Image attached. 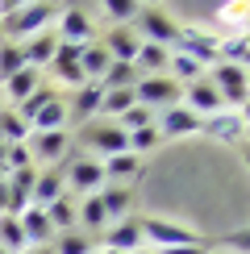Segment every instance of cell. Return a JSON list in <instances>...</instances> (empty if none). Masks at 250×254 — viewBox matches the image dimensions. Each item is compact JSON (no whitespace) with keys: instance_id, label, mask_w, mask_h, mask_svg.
<instances>
[{"instance_id":"1","label":"cell","mask_w":250,"mask_h":254,"mask_svg":"<svg viewBox=\"0 0 250 254\" xmlns=\"http://www.w3.org/2000/svg\"><path fill=\"white\" fill-rule=\"evenodd\" d=\"M55 17H59V8H55V4H21L13 17L0 21V29H4V38H8V42H17V46H21V42L46 34Z\"/></svg>"},{"instance_id":"2","label":"cell","mask_w":250,"mask_h":254,"mask_svg":"<svg viewBox=\"0 0 250 254\" xmlns=\"http://www.w3.org/2000/svg\"><path fill=\"white\" fill-rule=\"evenodd\" d=\"M129 29H138V42H154L163 50H175V42H180V21H171L163 8H138Z\"/></svg>"},{"instance_id":"3","label":"cell","mask_w":250,"mask_h":254,"mask_svg":"<svg viewBox=\"0 0 250 254\" xmlns=\"http://www.w3.org/2000/svg\"><path fill=\"white\" fill-rule=\"evenodd\" d=\"M138 225H142V242L150 250H175V246H196L200 242L192 229L175 225V221H163V217H138Z\"/></svg>"},{"instance_id":"4","label":"cell","mask_w":250,"mask_h":254,"mask_svg":"<svg viewBox=\"0 0 250 254\" xmlns=\"http://www.w3.org/2000/svg\"><path fill=\"white\" fill-rule=\"evenodd\" d=\"M217 88V96H221V104L229 113H246V88H250V79H246V67H229V63H217L213 67V79H208Z\"/></svg>"},{"instance_id":"5","label":"cell","mask_w":250,"mask_h":254,"mask_svg":"<svg viewBox=\"0 0 250 254\" xmlns=\"http://www.w3.org/2000/svg\"><path fill=\"white\" fill-rule=\"evenodd\" d=\"M180 83H175L171 75H142L138 83H133V100L142 104V109H171V104H180Z\"/></svg>"},{"instance_id":"6","label":"cell","mask_w":250,"mask_h":254,"mask_svg":"<svg viewBox=\"0 0 250 254\" xmlns=\"http://www.w3.org/2000/svg\"><path fill=\"white\" fill-rule=\"evenodd\" d=\"M83 146L96 150V154H104V158L129 154V137H125V129L117 121H88L83 125Z\"/></svg>"},{"instance_id":"7","label":"cell","mask_w":250,"mask_h":254,"mask_svg":"<svg viewBox=\"0 0 250 254\" xmlns=\"http://www.w3.org/2000/svg\"><path fill=\"white\" fill-rule=\"evenodd\" d=\"M62 184H67L71 192L92 196L96 188H104V167H100V158H92V154H75L67 167H62Z\"/></svg>"},{"instance_id":"8","label":"cell","mask_w":250,"mask_h":254,"mask_svg":"<svg viewBox=\"0 0 250 254\" xmlns=\"http://www.w3.org/2000/svg\"><path fill=\"white\" fill-rule=\"evenodd\" d=\"M100 250H117V254H138V250H146L138 217H125V221H117V225H109V229L100 234Z\"/></svg>"},{"instance_id":"9","label":"cell","mask_w":250,"mask_h":254,"mask_svg":"<svg viewBox=\"0 0 250 254\" xmlns=\"http://www.w3.org/2000/svg\"><path fill=\"white\" fill-rule=\"evenodd\" d=\"M217 46H221V38H213V34H204V29H196V25H180V42H175V50L188 59H196L204 67V63H217Z\"/></svg>"},{"instance_id":"10","label":"cell","mask_w":250,"mask_h":254,"mask_svg":"<svg viewBox=\"0 0 250 254\" xmlns=\"http://www.w3.org/2000/svg\"><path fill=\"white\" fill-rule=\"evenodd\" d=\"M59 29H55V38L59 42H71V46H88V42H96V29H92V21L88 13H83L79 4H71V8H59Z\"/></svg>"},{"instance_id":"11","label":"cell","mask_w":250,"mask_h":254,"mask_svg":"<svg viewBox=\"0 0 250 254\" xmlns=\"http://www.w3.org/2000/svg\"><path fill=\"white\" fill-rule=\"evenodd\" d=\"M100 96H104L100 83H83V88H75V92H71V100H62V104H67V125H71V121H79V125L96 121Z\"/></svg>"},{"instance_id":"12","label":"cell","mask_w":250,"mask_h":254,"mask_svg":"<svg viewBox=\"0 0 250 254\" xmlns=\"http://www.w3.org/2000/svg\"><path fill=\"white\" fill-rule=\"evenodd\" d=\"M154 129L159 137H184V133H200V117L188 113L184 104H171V109L154 113Z\"/></svg>"},{"instance_id":"13","label":"cell","mask_w":250,"mask_h":254,"mask_svg":"<svg viewBox=\"0 0 250 254\" xmlns=\"http://www.w3.org/2000/svg\"><path fill=\"white\" fill-rule=\"evenodd\" d=\"M200 133L208 137H217V142H242V133H246V113H213V117H200Z\"/></svg>"},{"instance_id":"14","label":"cell","mask_w":250,"mask_h":254,"mask_svg":"<svg viewBox=\"0 0 250 254\" xmlns=\"http://www.w3.org/2000/svg\"><path fill=\"white\" fill-rule=\"evenodd\" d=\"M67 146H71V133L67 129H55V133H29L25 137V150L34 163H55V158L67 154Z\"/></svg>"},{"instance_id":"15","label":"cell","mask_w":250,"mask_h":254,"mask_svg":"<svg viewBox=\"0 0 250 254\" xmlns=\"http://www.w3.org/2000/svg\"><path fill=\"white\" fill-rule=\"evenodd\" d=\"M79 50L83 46H71V42H59V50H55V59H50V71H55V79H62L71 92L83 88V71H79Z\"/></svg>"},{"instance_id":"16","label":"cell","mask_w":250,"mask_h":254,"mask_svg":"<svg viewBox=\"0 0 250 254\" xmlns=\"http://www.w3.org/2000/svg\"><path fill=\"white\" fill-rule=\"evenodd\" d=\"M184 109L196 113V117H213V113H221L225 104H221V96H217V88L208 79H196V83L184 88Z\"/></svg>"},{"instance_id":"17","label":"cell","mask_w":250,"mask_h":254,"mask_svg":"<svg viewBox=\"0 0 250 254\" xmlns=\"http://www.w3.org/2000/svg\"><path fill=\"white\" fill-rule=\"evenodd\" d=\"M104 46V55H109L113 63H133V55H138V34H133L129 25H113L104 38H96Z\"/></svg>"},{"instance_id":"18","label":"cell","mask_w":250,"mask_h":254,"mask_svg":"<svg viewBox=\"0 0 250 254\" xmlns=\"http://www.w3.org/2000/svg\"><path fill=\"white\" fill-rule=\"evenodd\" d=\"M17 225H21V234H25V246H50V242H55V229H50V221H46V208L29 204L25 213H17Z\"/></svg>"},{"instance_id":"19","label":"cell","mask_w":250,"mask_h":254,"mask_svg":"<svg viewBox=\"0 0 250 254\" xmlns=\"http://www.w3.org/2000/svg\"><path fill=\"white\" fill-rule=\"evenodd\" d=\"M59 196H67V184H62V167H50V171H42V175L34 179L29 204H34V208H46V204H55Z\"/></svg>"},{"instance_id":"20","label":"cell","mask_w":250,"mask_h":254,"mask_svg":"<svg viewBox=\"0 0 250 254\" xmlns=\"http://www.w3.org/2000/svg\"><path fill=\"white\" fill-rule=\"evenodd\" d=\"M55 50H59V38L50 34V29H46V34H38V38H29V42H21V59H25V67H34V71L50 67Z\"/></svg>"},{"instance_id":"21","label":"cell","mask_w":250,"mask_h":254,"mask_svg":"<svg viewBox=\"0 0 250 254\" xmlns=\"http://www.w3.org/2000/svg\"><path fill=\"white\" fill-rule=\"evenodd\" d=\"M96 196H100V204H104V213H109V221H125V217H129V204H133V188L104 184Z\"/></svg>"},{"instance_id":"22","label":"cell","mask_w":250,"mask_h":254,"mask_svg":"<svg viewBox=\"0 0 250 254\" xmlns=\"http://www.w3.org/2000/svg\"><path fill=\"white\" fill-rule=\"evenodd\" d=\"M75 225H83L88 234H104V229H109V213H104L96 192L83 196V204H75Z\"/></svg>"},{"instance_id":"23","label":"cell","mask_w":250,"mask_h":254,"mask_svg":"<svg viewBox=\"0 0 250 254\" xmlns=\"http://www.w3.org/2000/svg\"><path fill=\"white\" fill-rule=\"evenodd\" d=\"M100 167H104V184H117V188H125V179H133V175L142 171L138 154H113V158H100Z\"/></svg>"},{"instance_id":"24","label":"cell","mask_w":250,"mask_h":254,"mask_svg":"<svg viewBox=\"0 0 250 254\" xmlns=\"http://www.w3.org/2000/svg\"><path fill=\"white\" fill-rule=\"evenodd\" d=\"M109 55H104V46L100 42H88V46L79 50V71H83V79L88 83H100L104 79V71H109Z\"/></svg>"},{"instance_id":"25","label":"cell","mask_w":250,"mask_h":254,"mask_svg":"<svg viewBox=\"0 0 250 254\" xmlns=\"http://www.w3.org/2000/svg\"><path fill=\"white\" fill-rule=\"evenodd\" d=\"M55 129H67V104H62V96H55L29 121V133H55Z\"/></svg>"},{"instance_id":"26","label":"cell","mask_w":250,"mask_h":254,"mask_svg":"<svg viewBox=\"0 0 250 254\" xmlns=\"http://www.w3.org/2000/svg\"><path fill=\"white\" fill-rule=\"evenodd\" d=\"M55 96H59V88H50V83H38V88H34V92H29V96H25V100H21V104H17V109H13V113H17V117H21V121H25V125H29V121H34V117H38V113H42V109H46V104H50V100H55Z\"/></svg>"},{"instance_id":"27","label":"cell","mask_w":250,"mask_h":254,"mask_svg":"<svg viewBox=\"0 0 250 254\" xmlns=\"http://www.w3.org/2000/svg\"><path fill=\"white\" fill-rule=\"evenodd\" d=\"M38 83H42V71H34V67H21L17 75H13V79L4 83V96L13 100V109H17V104H21V100L29 96V92L38 88Z\"/></svg>"},{"instance_id":"28","label":"cell","mask_w":250,"mask_h":254,"mask_svg":"<svg viewBox=\"0 0 250 254\" xmlns=\"http://www.w3.org/2000/svg\"><path fill=\"white\" fill-rule=\"evenodd\" d=\"M133 104V88H104V96H100V113H96V121L100 117H113L117 121L125 109Z\"/></svg>"},{"instance_id":"29","label":"cell","mask_w":250,"mask_h":254,"mask_svg":"<svg viewBox=\"0 0 250 254\" xmlns=\"http://www.w3.org/2000/svg\"><path fill=\"white\" fill-rule=\"evenodd\" d=\"M46 221H50L55 234H71V229H75V204H71L67 196H59L55 204H46Z\"/></svg>"},{"instance_id":"30","label":"cell","mask_w":250,"mask_h":254,"mask_svg":"<svg viewBox=\"0 0 250 254\" xmlns=\"http://www.w3.org/2000/svg\"><path fill=\"white\" fill-rule=\"evenodd\" d=\"M25 137H29V125L21 121L13 109H0V142L4 146H21Z\"/></svg>"},{"instance_id":"31","label":"cell","mask_w":250,"mask_h":254,"mask_svg":"<svg viewBox=\"0 0 250 254\" xmlns=\"http://www.w3.org/2000/svg\"><path fill=\"white\" fill-rule=\"evenodd\" d=\"M246 50H250L246 34H238V38H221V46H217V63H229V67H246Z\"/></svg>"},{"instance_id":"32","label":"cell","mask_w":250,"mask_h":254,"mask_svg":"<svg viewBox=\"0 0 250 254\" xmlns=\"http://www.w3.org/2000/svg\"><path fill=\"white\" fill-rule=\"evenodd\" d=\"M0 250H8V254L25 250V234H21L17 217H8V213H0Z\"/></svg>"},{"instance_id":"33","label":"cell","mask_w":250,"mask_h":254,"mask_svg":"<svg viewBox=\"0 0 250 254\" xmlns=\"http://www.w3.org/2000/svg\"><path fill=\"white\" fill-rule=\"evenodd\" d=\"M138 83V71H133V63H109V71H104L100 88H133Z\"/></svg>"},{"instance_id":"34","label":"cell","mask_w":250,"mask_h":254,"mask_svg":"<svg viewBox=\"0 0 250 254\" xmlns=\"http://www.w3.org/2000/svg\"><path fill=\"white\" fill-rule=\"evenodd\" d=\"M21 67H25V59H21V46H17V42H0V83H8Z\"/></svg>"},{"instance_id":"35","label":"cell","mask_w":250,"mask_h":254,"mask_svg":"<svg viewBox=\"0 0 250 254\" xmlns=\"http://www.w3.org/2000/svg\"><path fill=\"white\" fill-rule=\"evenodd\" d=\"M50 250L55 254H92V238L79 234V229H71V234H59V242Z\"/></svg>"},{"instance_id":"36","label":"cell","mask_w":250,"mask_h":254,"mask_svg":"<svg viewBox=\"0 0 250 254\" xmlns=\"http://www.w3.org/2000/svg\"><path fill=\"white\" fill-rule=\"evenodd\" d=\"M117 125H121L125 133H133V129H146V125H154V113H150V109H142V104L133 100L129 109H125L121 117H117Z\"/></svg>"},{"instance_id":"37","label":"cell","mask_w":250,"mask_h":254,"mask_svg":"<svg viewBox=\"0 0 250 254\" xmlns=\"http://www.w3.org/2000/svg\"><path fill=\"white\" fill-rule=\"evenodd\" d=\"M138 8H142V4H133V0H104V4H100V13H104V17H113L117 25H133Z\"/></svg>"},{"instance_id":"38","label":"cell","mask_w":250,"mask_h":254,"mask_svg":"<svg viewBox=\"0 0 250 254\" xmlns=\"http://www.w3.org/2000/svg\"><path fill=\"white\" fill-rule=\"evenodd\" d=\"M125 137H129V154H146V150H154V146L163 142L154 125H146V129H133V133H125Z\"/></svg>"},{"instance_id":"39","label":"cell","mask_w":250,"mask_h":254,"mask_svg":"<svg viewBox=\"0 0 250 254\" xmlns=\"http://www.w3.org/2000/svg\"><path fill=\"white\" fill-rule=\"evenodd\" d=\"M246 246H250V242H246V229L229 234V242H225V250H229V254H246Z\"/></svg>"},{"instance_id":"40","label":"cell","mask_w":250,"mask_h":254,"mask_svg":"<svg viewBox=\"0 0 250 254\" xmlns=\"http://www.w3.org/2000/svg\"><path fill=\"white\" fill-rule=\"evenodd\" d=\"M154 254H204V246L196 242V246H175V250H154Z\"/></svg>"},{"instance_id":"41","label":"cell","mask_w":250,"mask_h":254,"mask_svg":"<svg viewBox=\"0 0 250 254\" xmlns=\"http://www.w3.org/2000/svg\"><path fill=\"white\" fill-rule=\"evenodd\" d=\"M21 254H55V250H50V246H25Z\"/></svg>"},{"instance_id":"42","label":"cell","mask_w":250,"mask_h":254,"mask_svg":"<svg viewBox=\"0 0 250 254\" xmlns=\"http://www.w3.org/2000/svg\"><path fill=\"white\" fill-rule=\"evenodd\" d=\"M204 254H229V250H204Z\"/></svg>"},{"instance_id":"43","label":"cell","mask_w":250,"mask_h":254,"mask_svg":"<svg viewBox=\"0 0 250 254\" xmlns=\"http://www.w3.org/2000/svg\"><path fill=\"white\" fill-rule=\"evenodd\" d=\"M96 254H117V250H96Z\"/></svg>"},{"instance_id":"44","label":"cell","mask_w":250,"mask_h":254,"mask_svg":"<svg viewBox=\"0 0 250 254\" xmlns=\"http://www.w3.org/2000/svg\"><path fill=\"white\" fill-rule=\"evenodd\" d=\"M138 254H154V250H138Z\"/></svg>"},{"instance_id":"45","label":"cell","mask_w":250,"mask_h":254,"mask_svg":"<svg viewBox=\"0 0 250 254\" xmlns=\"http://www.w3.org/2000/svg\"><path fill=\"white\" fill-rule=\"evenodd\" d=\"M0 254H8V250H0Z\"/></svg>"},{"instance_id":"46","label":"cell","mask_w":250,"mask_h":254,"mask_svg":"<svg viewBox=\"0 0 250 254\" xmlns=\"http://www.w3.org/2000/svg\"><path fill=\"white\" fill-rule=\"evenodd\" d=\"M92 254H96V250H92Z\"/></svg>"}]
</instances>
